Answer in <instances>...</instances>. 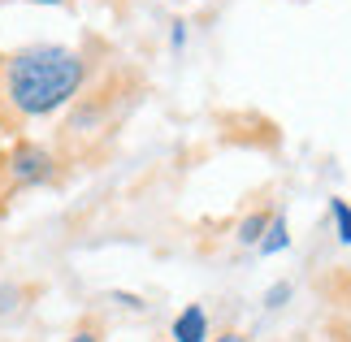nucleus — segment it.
I'll return each instance as SVG.
<instances>
[{
    "label": "nucleus",
    "instance_id": "nucleus-2",
    "mask_svg": "<svg viewBox=\"0 0 351 342\" xmlns=\"http://www.w3.org/2000/svg\"><path fill=\"white\" fill-rule=\"evenodd\" d=\"M57 165H61V156L52 152L48 143L18 134V139L9 143L5 160H0V199H13L18 191L57 182Z\"/></svg>",
    "mask_w": 351,
    "mask_h": 342
},
{
    "label": "nucleus",
    "instance_id": "nucleus-10",
    "mask_svg": "<svg viewBox=\"0 0 351 342\" xmlns=\"http://www.w3.org/2000/svg\"><path fill=\"white\" fill-rule=\"evenodd\" d=\"M18 139V126H9V121H0V160H5V152H9V143Z\"/></svg>",
    "mask_w": 351,
    "mask_h": 342
},
{
    "label": "nucleus",
    "instance_id": "nucleus-5",
    "mask_svg": "<svg viewBox=\"0 0 351 342\" xmlns=\"http://www.w3.org/2000/svg\"><path fill=\"white\" fill-rule=\"evenodd\" d=\"M269 221H274V212H269V208H256V212H247V217H243V221H239L234 239L243 243V247H261V239H265Z\"/></svg>",
    "mask_w": 351,
    "mask_h": 342
},
{
    "label": "nucleus",
    "instance_id": "nucleus-12",
    "mask_svg": "<svg viewBox=\"0 0 351 342\" xmlns=\"http://www.w3.org/2000/svg\"><path fill=\"white\" fill-rule=\"evenodd\" d=\"M113 304H121V308H143V299H139V295H117V291H113Z\"/></svg>",
    "mask_w": 351,
    "mask_h": 342
},
{
    "label": "nucleus",
    "instance_id": "nucleus-13",
    "mask_svg": "<svg viewBox=\"0 0 351 342\" xmlns=\"http://www.w3.org/2000/svg\"><path fill=\"white\" fill-rule=\"evenodd\" d=\"M213 342H247V334H239V330H226V334H217Z\"/></svg>",
    "mask_w": 351,
    "mask_h": 342
},
{
    "label": "nucleus",
    "instance_id": "nucleus-9",
    "mask_svg": "<svg viewBox=\"0 0 351 342\" xmlns=\"http://www.w3.org/2000/svg\"><path fill=\"white\" fill-rule=\"evenodd\" d=\"M291 295H295V286H291V282H274V286L265 291V308H269V312L287 308V304H291Z\"/></svg>",
    "mask_w": 351,
    "mask_h": 342
},
{
    "label": "nucleus",
    "instance_id": "nucleus-7",
    "mask_svg": "<svg viewBox=\"0 0 351 342\" xmlns=\"http://www.w3.org/2000/svg\"><path fill=\"white\" fill-rule=\"evenodd\" d=\"M330 221H334V234H339L343 247H351V204L343 195L330 199Z\"/></svg>",
    "mask_w": 351,
    "mask_h": 342
},
{
    "label": "nucleus",
    "instance_id": "nucleus-8",
    "mask_svg": "<svg viewBox=\"0 0 351 342\" xmlns=\"http://www.w3.org/2000/svg\"><path fill=\"white\" fill-rule=\"evenodd\" d=\"M65 342H104V321L100 317H83Z\"/></svg>",
    "mask_w": 351,
    "mask_h": 342
},
{
    "label": "nucleus",
    "instance_id": "nucleus-3",
    "mask_svg": "<svg viewBox=\"0 0 351 342\" xmlns=\"http://www.w3.org/2000/svg\"><path fill=\"white\" fill-rule=\"evenodd\" d=\"M113 117H117L113 83L87 87V95H78V100L70 104V117L61 121V147H87L96 134L113 130Z\"/></svg>",
    "mask_w": 351,
    "mask_h": 342
},
{
    "label": "nucleus",
    "instance_id": "nucleus-6",
    "mask_svg": "<svg viewBox=\"0 0 351 342\" xmlns=\"http://www.w3.org/2000/svg\"><path fill=\"white\" fill-rule=\"evenodd\" d=\"M291 247V225H287V217L282 212H274V221H269V230H265V239H261V256H282Z\"/></svg>",
    "mask_w": 351,
    "mask_h": 342
},
{
    "label": "nucleus",
    "instance_id": "nucleus-14",
    "mask_svg": "<svg viewBox=\"0 0 351 342\" xmlns=\"http://www.w3.org/2000/svg\"><path fill=\"white\" fill-rule=\"evenodd\" d=\"M26 5H65V0H26Z\"/></svg>",
    "mask_w": 351,
    "mask_h": 342
},
{
    "label": "nucleus",
    "instance_id": "nucleus-11",
    "mask_svg": "<svg viewBox=\"0 0 351 342\" xmlns=\"http://www.w3.org/2000/svg\"><path fill=\"white\" fill-rule=\"evenodd\" d=\"M182 44H186V22H173V31H169V48H173V52H182Z\"/></svg>",
    "mask_w": 351,
    "mask_h": 342
},
{
    "label": "nucleus",
    "instance_id": "nucleus-1",
    "mask_svg": "<svg viewBox=\"0 0 351 342\" xmlns=\"http://www.w3.org/2000/svg\"><path fill=\"white\" fill-rule=\"evenodd\" d=\"M91 87V57L65 44H31L0 57V100L18 121L57 117Z\"/></svg>",
    "mask_w": 351,
    "mask_h": 342
},
{
    "label": "nucleus",
    "instance_id": "nucleus-4",
    "mask_svg": "<svg viewBox=\"0 0 351 342\" xmlns=\"http://www.w3.org/2000/svg\"><path fill=\"white\" fill-rule=\"evenodd\" d=\"M169 338H173V342H213V325H208L204 304H186L178 317H173Z\"/></svg>",
    "mask_w": 351,
    "mask_h": 342
}]
</instances>
